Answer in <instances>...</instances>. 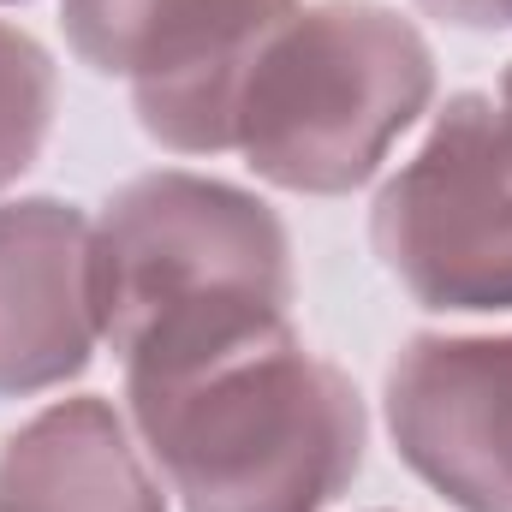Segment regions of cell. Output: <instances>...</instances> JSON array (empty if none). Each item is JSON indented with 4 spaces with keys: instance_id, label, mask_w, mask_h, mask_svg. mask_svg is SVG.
<instances>
[{
    "instance_id": "6",
    "label": "cell",
    "mask_w": 512,
    "mask_h": 512,
    "mask_svg": "<svg viewBox=\"0 0 512 512\" xmlns=\"http://www.w3.org/2000/svg\"><path fill=\"white\" fill-rule=\"evenodd\" d=\"M387 411L399 453L465 512H512V340H417L393 376Z\"/></svg>"
},
{
    "instance_id": "2",
    "label": "cell",
    "mask_w": 512,
    "mask_h": 512,
    "mask_svg": "<svg viewBox=\"0 0 512 512\" xmlns=\"http://www.w3.org/2000/svg\"><path fill=\"white\" fill-rule=\"evenodd\" d=\"M286 245L262 203L203 179H143L108 215L96 310L131 376H167L274 334Z\"/></svg>"
},
{
    "instance_id": "5",
    "label": "cell",
    "mask_w": 512,
    "mask_h": 512,
    "mask_svg": "<svg viewBox=\"0 0 512 512\" xmlns=\"http://www.w3.org/2000/svg\"><path fill=\"white\" fill-rule=\"evenodd\" d=\"M280 0H72L66 24L84 60L137 78L143 126L173 149H215L233 66Z\"/></svg>"
},
{
    "instance_id": "4",
    "label": "cell",
    "mask_w": 512,
    "mask_h": 512,
    "mask_svg": "<svg viewBox=\"0 0 512 512\" xmlns=\"http://www.w3.org/2000/svg\"><path fill=\"white\" fill-rule=\"evenodd\" d=\"M387 268L435 310L512 304V126L483 96H459L429 149L376 209Z\"/></svg>"
},
{
    "instance_id": "3",
    "label": "cell",
    "mask_w": 512,
    "mask_h": 512,
    "mask_svg": "<svg viewBox=\"0 0 512 512\" xmlns=\"http://www.w3.org/2000/svg\"><path fill=\"white\" fill-rule=\"evenodd\" d=\"M429 96V48L382 6L274 12L221 102V149L292 191L358 185Z\"/></svg>"
},
{
    "instance_id": "9",
    "label": "cell",
    "mask_w": 512,
    "mask_h": 512,
    "mask_svg": "<svg viewBox=\"0 0 512 512\" xmlns=\"http://www.w3.org/2000/svg\"><path fill=\"white\" fill-rule=\"evenodd\" d=\"M48 108H54V72L48 54L0 24V179L24 173L42 131H48Z\"/></svg>"
},
{
    "instance_id": "7",
    "label": "cell",
    "mask_w": 512,
    "mask_h": 512,
    "mask_svg": "<svg viewBox=\"0 0 512 512\" xmlns=\"http://www.w3.org/2000/svg\"><path fill=\"white\" fill-rule=\"evenodd\" d=\"M96 251L84 221L60 203H18L0 215V393L48 387L90 358Z\"/></svg>"
},
{
    "instance_id": "8",
    "label": "cell",
    "mask_w": 512,
    "mask_h": 512,
    "mask_svg": "<svg viewBox=\"0 0 512 512\" xmlns=\"http://www.w3.org/2000/svg\"><path fill=\"white\" fill-rule=\"evenodd\" d=\"M0 512H161L120 423L102 405H60L0 459Z\"/></svg>"
},
{
    "instance_id": "1",
    "label": "cell",
    "mask_w": 512,
    "mask_h": 512,
    "mask_svg": "<svg viewBox=\"0 0 512 512\" xmlns=\"http://www.w3.org/2000/svg\"><path fill=\"white\" fill-rule=\"evenodd\" d=\"M131 399L191 512H316L358 471V393L274 334L131 376Z\"/></svg>"
},
{
    "instance_id": "10",
    "label": "cell",
    "mask_w": 512,
    "mask_h": 512,
    "mask_svg": "<svg viewBox=\"0 0 512 512\" xmlns=\"http://www.w3.org/2000/svg\"><path fill=\"white\" fill-rule=\"evenodd\" d=\"M453 24H512V0H429Z\"/></svg>"
}]
</instances>
